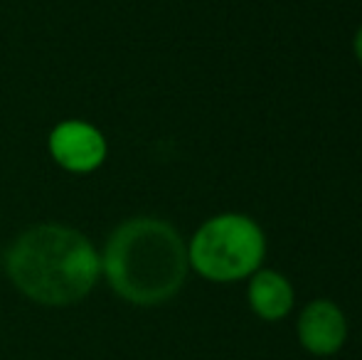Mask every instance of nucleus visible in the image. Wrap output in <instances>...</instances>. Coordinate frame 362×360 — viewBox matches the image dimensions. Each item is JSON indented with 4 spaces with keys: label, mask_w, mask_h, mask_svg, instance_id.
<instances>
[{
    "label": "nucleus",
    "mask_w": 362,
    "mask_h": 360,
    "mask_svg": "<svg viewBox=\"0 0 362 360\" xmlns=\"http://www.w3.org/2000/svg\"><path fill=\"white\" fill-rule=\"evenodd\" d=\"M0 267L20 296L45 308L76 306L101 281L96 242L64 222L25 227L3 250Z\"/></svg>",
    "instance_id": "obj_1"
},
{
    "label": "nucleus",
    "mask_w": 362,
    "mask_h": 360,
    "mask_svg": "<svg viewBox=\"0 0 362 360\" xmlns=\"http://www.w3.org/2000/svg\"><path fill=\"white\" fill-rule=\"evenodd\" d=\"M99 252L106 286L139 308L173 301L190 277L187 240L173 222L156 215L119 222Z\"/></svg>",
    "instance_id": "obj_2"
},
{
    "label": "nucleus",
    "mask_w": 362,
    "mask_h": 360,
    "mask_svg": "<svg viewBox=\"0 0 362 360\" xmlns=\"http://www.w3.org/2000/svg\"><path fill=\"white\" fill-rule=\"evenodd\" d=\"M267 232L244 212H219L187 240L190 272L212 284H237L249 279L267 260Z\"/></svg>",
    "instance_id": "obj_3"
},
{
    "label": "nucleus",
    "mask_w": 362,
    "mask_h": 360,
    "mask_svg": "<svg viewBox=\"0 0 362 360\" xmlns=\"http://www.w3.org/2000/svg\"><path fill=\"white\" fill-rule=\"evenodd\" d=\"M47 153L57 168L72 175H91L109 158V141L96 124L64 119L49 129Z\"/></svg>",
    "instance_id": "obj_4"
},
{
    "label": "nucleus",
    "mask_w": 362,
    "mask_h": 360,
    "mask_svg": "<svg viewBox=\"0 0 362 360\" xmlns=\"http://www.w3.org/2000/svg\"><path fill=\"white\" fill-rule=\"evenodd\" d=\"M348 316L330 298H313L298 313L296 338L300 348L315 358H330L348 343Z\"/></svg>",
    "instance_id": "obj_5"
},
{
    "label": "nucleus",
    "mask_w": 362,
    "mask_h": 360,
    "mask_svg": "<svg viewBox=\"0 0 362 360\" xmlns=\"http://www.w3.org/2000/svg\"><path fill=\"white\" fill-rule=\"evenodd\" d=\"M247 303L262 321L279 323L288 318L296 303V289L291 279L279 269H257L247 284Z\"/></svg>",
    "instance_id": "obj_6"
},
{
    "label": "nucleus",
    "mask_w": 362,
    "mask_h": 360,
    "mask_svg": "<svg viewBox=\"0 0 362 360\" xmlns=\"http://www.w3.org/2000/svg\"><path fill=\"white\" fill-rule=\"evenodd\" d=\"M353 52H355V59L360 62L362 67V25L355 30V37H353Z\"/></svg>",
    "instance_id": "obj_7"
}]
</instances>
